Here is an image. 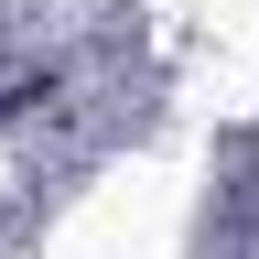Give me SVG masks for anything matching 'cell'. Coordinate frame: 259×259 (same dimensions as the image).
<instances>
[{
    "label": "cell",
    "instance_id": "1",
    "mask_svg": "<svg viewBox=\"0 0 259 259\" xmlns=\"http://www.w3.org/2000/svg\"><path fill=\"white\" fill-rule=\"evenodd\" d=\"M248 151H259V130H248Z\"/></svg>",
    "mask_w": 259,
    "mask_h": 259
}]
</instances>
